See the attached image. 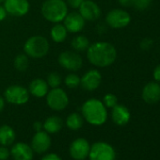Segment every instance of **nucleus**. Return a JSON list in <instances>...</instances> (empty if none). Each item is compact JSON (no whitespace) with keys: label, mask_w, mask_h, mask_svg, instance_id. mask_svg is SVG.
I'll return each instance as SVG.
<instances>
[{"label":"nucleus","mask_w":160,"mask_h":160,"mask_svg":"<svg viewBox=\"0 0 160 160\" xmlns=\"http://www.w3.org/2000/svg\"><path fill=\"white\" fill-rule=\"evenodd\" d=\"M16 138V134L14 129L8 125L4 124L0 126V145L9 146L12 145Z\"/></svg>","instance_id":"obj_21"},{"label":"nucleus","mask_w":160,"mask_h":160,"mask_svg":"<svg viewBox=\"0 0 160 160\" xmlns=\"http://www.w3.org/2000/svg\"><path fill=\"white\" fill-rule=\"evenodd\" d=\"M46 103L48 107L55 111H61L69 105V97L61 88H54L46 94Z\"/></svg>","instance_id":"obj_8"},{"label":"nucleus","mask_w":160,"mask_h":160,"mask_svg":"<svg viewBox=\"0 0 160 160\" xmlns=\"http://www.w3.org/2000/svg\"><path fill=\"white\" fill-rule=\"evenodd\" d=\"M58 64L70 72L79 71L83 66V58L77 52L66 50L59 54L58 58Z\"/></svg>","instance_id":"obj_7"},{"label":"nucleus","mask_w":160,"mask_h":160,"mask_svg":"<svg viewBox=\"0 0 160 160\" xmlns=\"http://www.w3.org/2000/svg\"><path fill=\"white\" fill-rule=\"evenodd\" d=\"M33 128L36 132L38 131H41L42 129V123L41 122H35L34 124H33Z\"/></svg>","instance_id":"obj_37"},{"label":"nucleus","mask_w":160,"mask_h":160,"mask_svg":"<svg viewBox=\"0 0 160 160\" xmlns=\"http://www.w3.org/2000/svg\"><path fill=\"white\" fill-rule=\"evenodd\" d=\"M152 44V41L151 39H143L141 42H140V47L143 49V50H147V49H150L151 46Z\"/></svg>","instance_id":"obj_32"},{"label":"nucleus","mask_w":160,"mask_h":160,"mask_svg":"<svg viewBox=\"0 0 160 160\" xmlns=\"http://www.w3.org/2000/svg\"><path fill=\"white\" fill-rule=\"evenodd\" d=\"M46 82L48 86L52 89L54 88H58L62 82V78L59 72H52L47 75V80Z\"/></svg>","instance_id":"obj_26"},{"label":"nucleus","mask_w":160,"mask_h":160,"mask_svg":"<svg viewBox=\"0 0 160 160\" xmlns=\"http://www.w3.org/2000/svg\"><path fill=\"white\" fill-rule=\"evenodd\" d=\"M84 120L92 125L99 126L108 120V110L102 101L96 98H91L84 102L81 108Z\"/></svg>","instance_id":"obj_2"},{"label":"nucleus","mask_w":160,"mask_h":160,"mask_svg":"<svg viewBox=\"0 0 160 160\" xmlns=\"http://www.w3.org/2000/svg\"><path fill=\"white\" fill-rule=\"evenodd\" d=\"M49 42L41 35H35L28 38L24 44V52L32 58H42L49 52Z\"/></svg>","instance_id":"obj_4"},{"label":"nucleus","mask_w":160,"mask_h":160,"mask_svg":"<svg viewBox=\"0 0 160 160\" xmlns=\"http://www.w3.org/2000/svg\"><path fill=\"white\" fill-rule=\"evenodd\" d=\"M67 35H68V31L66 28L64 27V25L60 23L55 24L50 30V37L53 40V42L57 43L63 42L66 40Z\"/></svg>","instance_id":"obj_22"},{"label":"nucleus","mask_w":160,"mask_h":160,"mask_svg":"<svg viewBox=\"0 0 160 160\" xmlns=\"http://www.w3.org/2000/svg\"><path fill=\"white\" fill-rule=\"evenodd\" d=\"M102 82V74L97 69L87 71L82 77H80V87L86 92H93L97 90Z\"/></svg>","instance_id":"obj_10"},{"label":"nucleus","mask_w":160,"mask_h":160,"mask_svg":"<svg viewBox=\"0 0 160 160\" xmlns=\"http://www.w3.org/2000/svg\"><path fill=\"white\" fill-rule=\"evenodd\" d=\"M131 22L130 14L122 9H114L108 12L106 16V23L112 28L119 29L127 27Z\"/></svg>","instance_id":"obj_9"},{"label":"nucleus","mask_w":160,"mask_h":160,"mask_svg":"<svg viewBox=\"0 0 160 160\" xmlns=\"http://www.w3.org/2000/svg\"><path fill=\"white\" fill-rule=\"evenodd\" d=\"M78 10L85 21H96L101 16L100 7L92 0H84Z\"/></svg>","instance_id":"obj_14"},{"label":"nucleus","mask_w":160,"mask_h":160,"mask_svg":"<svg viewBox=\"0 0 160 160\" xmlns=\"http://www.w3.org/2000/svg\"><path fill=\"white\" fill-rule=\"evenodd\" d=\"M63 126V122L58 116H50L42 123V128L48 134H56L61 130Z\"/></svg>","instance_id":"obj_20"},{"label":"nucleus","mask_w":160,"mask_h":160,"mask_svg":"<svg viewBox=\"0 0 160 160\" xmlns=\"http://www.w3.org/2000/svg\"><path fill=\"white\" fill-rule=\"evenodd\" d=\"M4 1H5V0H0V4H2V3H3Z\"/></svg>","instance_id":"obj_39"},{"label":"nucleus","mask_w":160,"mask_h":160,"mask_svg":"<svg viewBox=\"0 0 160 160\" xmlns=\"http://www.w3.org/2000/svg\"><path fill=\"white\" fill-rule=\"evenodd\" d=\"M62 22L69 33H78L82 31L85 28L84 18L76 12H68Z\"/></svg>","instance_id":"obj_13"},{"label":"nucleus","mask_w":160,"mask_h":160,"mask_svg":"<svg viewBox=\"0 0 160 160\" xmlns=\"http://www.w3.org/2000/svg\"><path fill=\"white\" fill-rule=\"evenodd\" d=\"M65 2L68 5V7L75 10V9H79V7L84 2V0H66Z\"/></svg>","instance_id":"obj_31"},{"label":"nucleus","mask_w":160,"mask_h":160,"mask_svg":"<svg viewBox=\"0 0 160 160\" xmlns=\"http://www.w3.org/2000/svg\"><path fill=\"white\" fill-rule=\"evenodd\" d=\"M152 3V0H134L133 7L138 11H144L149 8Z\"/></svg>","instance_id":"obj_29"},{"label":"nucleus","mask_w":160,"mask_h":160,"mask_svg":"<svg viewBox=\"0 0 160 160\" xmlns=\"http://www.w3.org/2000/svg\"><path fill=\"white\" fill-rule=\"evenodd\" d=\"M153 78L156 82H160V64L157 65L153 70Z\"/></svg>","instance_id":"obj_34"},{"label":"nucleus","mask_w":160,"mask_h":160,"mask_svg":"<svg viewBox=\"0 0 160 160\" xmlns=\"http://www.w3.org/2000/svg\"><path fill=\"white\" fill-rule=\"evenodd\" d=\"M11 155V151L7 146L0 145V160H7Z\"/></svg>","instance_id":"obj_30"},{"label":"nucleus","mask_w":160,"mask_h":160,"mask_svg":"<svg viewBox=\"0 0 160 160\" xmlns=\"http://www.w3.org/2000/svg\"><path fill=\"white\" fill-rule=\"evenodd\" d=\"M41 160H62V159L57 153H47V154L43 155Z\"/></svg>","instance_id":"obj_33"},{"label":"nucleus","mask_w":160,"mask_h":160,"mask_svg":"<svg viewBox=\"0 0 160 160\" xmlns=\"http://www.w3.org/2000/svg\"><path fill=\"white\" fill-rule=\"evenodd\" d=\"M30 93L28 89L20 85L9 86L4 92V99L12 105L22 106L28 102Z\"/></svg>","instance_id":"obj_5"},{"label":"nucleus","mask_w":160,"mask_h":160,"mask_svg":"<svg viewBox=\"0 0 160 160\" xmlns=\"http://www.w3.org/2000/svg\"><path fill=\"white\" fill-rule=\"evenodd\" d=\"M64 84L69 89H75L80 86V77L75 73H69L64 78Z\"/></svg>","instance_id":"obj_27"},{"label":"nucleus","mask_w":160,"mask_h":160,"mask_svg":"<svg viewBox=\"0 0 160 160\" xmlns=\"http://www.w3.org/2000/svg\"><path fill=\"white\" fill-rule=\"evenodd\" d=\"M87 58L96 67L105 68L113 64L117 58L115 46L107 42H96L87 49Z\"/></svg>","instance_id":"obj_1"},{"label":"nucleus","mask_w":160,"mask_h":160,"mask_svg":"<svg viewBox=\"0 0 160 160\" xmlns=\"http://www.w3.org/2000/svg\"><path fill=\"white\" fill-rule=\"evenodd\" d=\"M142 99L147 104H156L160 101V84L153 81L145 85L141 93Z\"/></svg>","instance_id":"obj_16"},{"label":"nucleus","mask_w":160,"mask_h":160,"mask_svg":"<svg viewBox=\"0 0 160 160\" xmlns=\"http://www.w3.org/2000/svg\"><path fill=\"white\" fill-rule=\"evenodd\" d=\"M91 144L86 138H79L74 139L69 148L71 156L75 160H85L90 153Z\"/></svg>","instance_id":"obj_11"},{"label":"nucleus","mask_w":160,"mask_h":160,"mask_svg":"<svg viewBox=\"0 0 160 160\" xmlns=\"http://www.w3.org/2000/svg\"><path fill=\"white\" fill-rule=\"evenodd\" d=\"M11 155L14 160H32L33 150L31 146L24 142H17L11 150Z\"/></svg>","instance_id":"obj_17"},{"label":"nucleus","mask_w":160,"mask_h":160,"mask_svg":"<svg viewBox=\"0 0 160 160\" xmlns=\"http://www.w3.org/2000/svg\"><path fill=\"white\" fill-rule=\"evenodd\" d=\"M122 7H133L134 0H118Z\"/></svg>","instance_id":"obj_36"},{"label":"nucleus","mask_w":160,"mask_h":160,"mask_svg":"<svg viewBox=\"0 0 160 160\" xmlns=\"http://www.w3.org/2000/svg\"><path fill=\"white\" fill-rule=\"evenodd\" d=\"M111 118H112V121L117 125L123 126L129 122L131 114H130L129 109L125 106L117 104L114 108H112Z\"/></svg>","instance_id":"obj_18"},{"label":"nucleus","mask_w":160,"mask_h":160,"mask_svg":"<svg viewBox=\"0 0 160 160\" xmlns=\"http://www.w3.org/2000/svg\"><path fill=\"white\" fill-rule=\"evenodd\" d=\"M13 66L14 68L18 71V72H26L29 66V60H28V57L22 53V54H18L13 60Z\"/></svg>","instance_id":"obj_25"},{"label":"nucleus","mask_w":160,"mask_h":160,"mask_svg":"<svg viewBox=\"0 0 160 160\" xmlns=\"http://www.w3.org/2000/svg\"><path fill=\"white\" fill-rule=\"evenodd\" d=\"M66 126L71 129V130H79L83 126V123H84V118L82 115H80L76 112H73V113H71L67 119H66Z\"/></svg>","instance_id":"obj_23"},{"label":"nucleus","mask_w":160,"mask_h":160,"mask_svg":"<svg viewBox=\"0 0 160 160\" xmlns=\"http://www.w3.org/2000/svg\"><path fill=\"white\" fill-rule=\"evenodd\" d=\"M103 104L105 105L106 108H112L118 104V98L115 94L113 93H107L104 98H103Z\"/></svg>","instance_id":"obj_28"},{"label":"nucleus","mask_w":160,"mask_h":160,"mask_svg":"<svg viewBox=\"0 0 160 160\" xmlns=\"http://www.w3.org/2000/svg\"><path fill=\"white\" fill-rule=\"evenodd\" d=\"M91 42L89 39L84 35H78L74 37L71 42V46L75 52H84L87 51Z\"/></svg>","instance_id":"obj_24"},{"label":"nucleus","mask_w":160,"mask_h":160,"mask_svg":"<svg viewBox=\"0 0 160 160\" xmlns=\"http://www.w3.org/2000/svg\"><path fill=\"white\" fill-rule=\"evenodd\" d=\"M3 3L8 14L15 17H23L27 15L30 9L28 0H5Z\"/></svg>","instance_id":"obj_12"},{"label":"nucleus","mask_w":160,"mask_h":160,"mask_svg":"<svg viewBox=\"0 0 160 160\" xmlns=\"http://www.w3.org/2000/svg\"><path fill=\"white\" fill-rule=\"evenodd\" d=\"M7 15H8V12H7L6 9L4 8V6L0 4V22L4 21L7 18Z\"/></svg>","instance_id":"obj_35"},{"label":"nucleus","mask_w":160,"mask_h":160,"mask_svg":"<svg viewBox=\"0 0 160 160\" xmlns=\"http://www.w3.org/2000/svg\"><path fill=\"white\" fill-rule=\"evenodd\" d=\"M42 14L50 23H61L69 12L68 5L64 0H45L41 8Z\"/></svg>","instance_id":"obj_3"},{"label":"nucleus","mask_w":160,"mask_h":160,"mask_svg":"<svg viewBox=\"0 0 160 160\" xmlns=\"http://www.w3.org/2000/svg\"><path fill=\"white\" fill-rule=\"evenodd\" d=\"M49 86L46 82V80L42 78H36L29 83L28 92L29 93L37 98H43L49 92Z\"/></svg>","instance_id":"obj_19"},{"label":"nucleus","mask_w":160,"mask_h":160,"mask_svg":"<svg viewBox=\"0 0 160 160\" xmlns=\"http://www.w3.org/2000/svg\"><path fill=\"white\" fill-rule=\"evenodd\" d=\"M88 157L90 160H115L116 152L110 144L98 141L91 146Z\"/></svg>","instance_id":"obj_6"},{"label":"nucleus","mask_w":160,"mask_h":160,"mask_svg":"<svg viewBox=\"0 0 160 160\" xmlns=\"http://www.w3.org/2000/svg\"><path fill=\"white\" fill-rule=\"evenodd\" d=\"M51 146V138L49 134L45 131H38L32 138L31 148L33 152L38 153H43L49 150Z\"/></svg>","instance_id":"obj_15"},{"label":"nucleus","mask_w":160,"mask_h":160,"mask_svg":"<svg viewBox=\"0 0 160 160\" xmlns=\"http://www.w3.org/2000/svg\"><path fill=\"white\" fill-rule=\"evenodd\" d=\"M4 108H5V99H4V97L0 95V113L3 111Z\"/></svg>","instance_id":"obj_38"}]
</instances>
